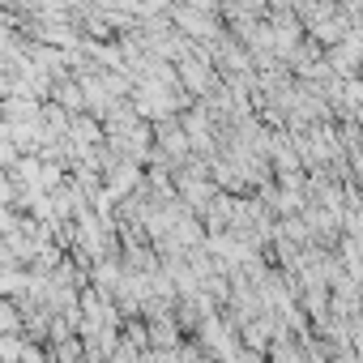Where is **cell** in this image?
Segmentation results:
<instances>
[{"instance_id": "cell-1", "label": "cell", "mask_w": 363, "mask_h": 363, "mask_svg": "<svg viewBox=\"0 0 363 363\" xmlns=\"http://www.w3.org/2000/svg\"><path fill=\"white\" fill-rule=\"evenodd\" d=\"M175 18H179V26H184L189 35H206V39H214V35H218L214 18H210L201 5H179V9H175Z\"/></svg>"}]
</instances>
